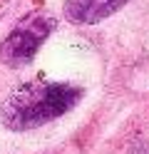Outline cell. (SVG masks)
I'll return each mask as SVG.
<instances>
[{
  "mask_svg": "<svg viewBox=\"0 0 149 154\" xmlns=\"http://www.w3.org/2000/svg\"><path fill=\"white\" fill-rule=\"evenodd\" d=\"M127 3L129 0H65V20L72 25H97Z\"/></svg>",
  "mask_w": 149,
  "mask_h": 154,
  "instance_id": "3",
  "label": "cell"
},
{
  "mask_svg": "<svg viewBox=\"0 0 149 154\" xmlns=\"http://www.w3.org/2000/svg\"><path fill=\"white\" fill-rule=\"evenodd\" d=\"M55 25H57L55 17L42 10H35L20 17L15 27L0 42V62L8 67L30 65L35 60V55L40 52V47L45 45V40L52 35Z\"/></svg>",
  "mask_w": 149,
  "mask_h": 154,
  "instance_id": "2",
  "label": "cell"
},
{
  "mask_svg": "<svg viewBox=\"0 0 149 154\" xmlns=\"http://www.w3.org/2000/svg\"><path fill=\"white\" fill-rule=\"evenodd\" d=\"M85 90L72 82L30 80L15 87L0 104V122L10 132H30L60 119L77 107Z\"/></svg>",
  "mask_w": 149,
  "mask_h": 154,
  "instance_id": "1",
  "label": "cell"
}]
</instances>
